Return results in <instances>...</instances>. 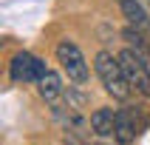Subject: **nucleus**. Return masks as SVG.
Returning a JSON list of instances; mask_svg holds the SVG:
<instances>
[{"label": "nucleus", "mask_w": 150, "mask_h": 145, "mask_svg": "<svg viewBox=\"0 0 150 145\" xmlns=\"http://www.w3.org/2000/svg\"><path fill=\"white\" fill-rule=\"evenodd\" d=\"M37 91H40V97L48 102V105H59L62 94H65L62 77H59L57 71H45V74L40 77V83H37Z\"/></svg>", "instance_id": "423d86ee"}, {"label": "nucleus", "mask_w": 150, "mask_h": 145, "mask_svg": "<svg viewBox=\"0 0 150 145\" xmlns=\"http://www.w3.org/2000/svg\"><path fill=\"white\" fill-rule=\"evenodd\" d=\"M136 131H139V114H136L133 105H125V108L116 111V131H113V139L119 145H130L136 139Z\"/></svg>", "instance_id": "39448f33"}, {"label": "nucleus", "mask_w": 150, "mask_h": 145, "mask_svg": "<svg viewBox=\"0 0 150 145\" xmlns=\"http://www.w3.org/2000/svg\"><path fill=\"white\" fill-rule=\"evenodd\" d=\"M122 40L127 43V49H133L136 54H142V57L150 63V49H147V43H144V31L127 26V29H122Z\"/></svg>", "instance_id": "1a4fd4ad"}, {"label": "nucleus", "mask_w": 150, "mask_h": 145, "mask_svg": "<svg viewBox=\"0 0 150 145\" xmlns=\"http://www.w3.org/2000/svg\"><path fill=\"white\" fill-rule=\"evenodd\" d=\"M147 3H150V0H147Z\"/></svg>", "instance_id": "9b49d317"}, {"label": "nucleus", "mask_w": 150, "mask_h": 145, "mask_svg": "<svg viewBox=\"0 0 150 145\" xmlns=\"http://www.w3.org/2000/svg\"><path fill=\"white\" fill-rule=\"evenodd\" d=\"M57 60L62 71L68 74V80H74V83H88V63H85V54L79 51L74 40H59L57 43Z\"/></svg>", "instance_id": "20e7f679"}, {"label": "nucleus", "mask_w": 150, "mask_h": 145, "mask_svg": "<svg viewBox=\"0 0 150 145\" xmlns=\"http://www.w3.org/2000/svg\"><path fill=\"white\" fill-rule=\"evenodd\" d=\"M119 63L125 68V77H127V83H130V88L150 100V63L142 54H136L133 49L119 51Z\"/></svg>", "instance_id": "f03ea898"}, {"label": "nucleus", "mask_w": 150, "mask_h": 145, "mask_svg": "<svg viewBox=\"0 0 150 145\" xmlns=\"http://www.w3.org/2000/svg\"><path fill=\"white\" fill-rule=\"evenodd\" d=\"M119 6H122V14H125L127 26H133L139 31L150 34V14H147V9H144L139 0H122Z\"/></svg>", "instance_id": "0eeeda50"}, {"label": "nucleus", "mask_w": 150, "mask_h": 145, "mask_svg": "<svg viewBox=\"0 0 150 145\" xmlns=\"http://www.w3.org/2000/svg\"><path fill=\"white\" fill-rule=\"evenodd\" d=\"M119 3H122V0H119Z\"/></svg>", "instance_id": "9d476101"}, {"label": "nucleus", "mask_w": 150, "mask_h": 145, "mask_svg": "<svg viewBox=\"0 0 150 145\" xmlns=\"http://www.w3.org/2000/svg\"><path fill=\"white\" fill-rule=\"evenodd\" d=\"M48 68L42 63L37 54L31 51H17L11 63H8V77H11V83L17 85H31V83H40V77L45 74Z\"/></svg>", "instance_id": "7ed1b4c3"}, {"label": "nucleus", "mask_w": 150, "mask_h": 145, "mask_svg": "<svg viewBox=\"0 0 150 145\" xmlns=\"http://www.w3.org/2000/svg\"><path fill=\"white\" fill-rule=\"evenodd\" d=\"M91 131L96 136H113V131H116V111L113 108H96L91 114Z\"/></svg>", "instance_id": "6e6552de"}, {"label": "nucleus", "mask_w": 150, "mask_h": 145, "mask_svg": "<svg viewBox=\"0 0 150 145\" xmlns=\"http://www.w3.org/2000/svg\"><path fill=\"white\" fill-rule=\"evenodd\" d=\"M93 68H96V77L102 80L105 91H108L113 100H122V102H125L127 97L133 94V88H130V83H127L125 68H122L119 57H113L110 51H96V57H93Z\"/></svg>", "instance_id": "f257e3e1"}]
</instances>
